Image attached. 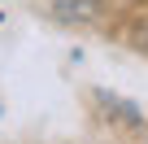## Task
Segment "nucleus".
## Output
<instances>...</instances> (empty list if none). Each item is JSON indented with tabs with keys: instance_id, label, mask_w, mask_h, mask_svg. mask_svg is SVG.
Here are the masks:
<instances>
[{
	"instance_id": "f03ea898",
	"label": "nucleus",
	"mask_w": 148,
	"mask_h": 144,
	"mask_svg": "<svg viewBox=\"0 0 148 144\" xmlns=\"http://www.w3.org/2000/svg\"><path fill=\"white\" fill-rule=\"evenodd\" d=\"M96 105H100L105 114H118V122H126V127H139V122H144L139 105H135V101H122V96H113V92H96Z\"/></svg>"
},
{
	"instance_id": "f257e3e1",
	"label": "nucleus",
	"mask_w": 148,
	"mask_h": 144,
	"mask_svg": "<svg viewBox=\"0 0 148 144\" xmlns=\"http://www.w3.org/2000/svg\"><path fill=\"white\" fill-rule=\"evenodd\" d=\"M48 13L57 22H92V18L105 13V0H52Z\"/></svg>"
}]
</instances>
